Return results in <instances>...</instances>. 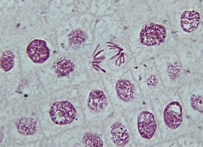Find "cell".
Wrapping results in <instances>:
<instances>
[{"label":"cell","mask_w":203,"mask_h":147,"mask_svg":"<svg viewBox=\"0 0 203 147\" xmlns=\"http://www.w3.org/2000/svg\"><path fill=\"white\" fill-rule=\"evenodd\" d=\"M76 114L75 107L67 101L54 103L51 106L49 111L52 121L59 125L71 123L75 119Z\"/></svg>","instance_id":"1"},{"label":"cell","mask_w":203,"mask_h":147,"mask_svg":"<svg viewBox=\"0 0 203 147\" xmlns=\"http://www.w3.org/2000/svg\"><path fill=\"white\" fill-rule=\"evenodd\" d=\"M166 35V29L162 25L149 23L145 25L141 31L140 41L145 45H158L164 41Z\"/></svg>","instance_id":"2"},{"label":"cell","mask_w":203,"mask_h":147,"mask_svg":"<svg viewBox=\"0 0 203 147\" xmlns=\"http://www.w3.org/2000/svg\"><path fill=\"white\" fill-rule=\"evenodd\" d=\"M26 52L34 62L38 63H44L50 56V51L46 42L39 39L31 41L27 47Z\"/></svg>","instance_id":"3"},{"label":"cell","mask_w":203,"mask_h":147,"mask_svg":"<svg viewBox=\"0 0 203 147\" xmlns=\"http://www.w3.org/2000/svg\"><path fill=\"white\" fill-rule=\"evenodd\" d=\"M138 131L143 138L150 139L153 136L157 125L155 117L151 112L145 111L141 112L137 118Z\"/></svg>","instance_id":"4"},{"label":"cell","mask_w":203,"mask_h":147,"mask_svg":"<svg viewBox=\"0 0 203 147\" xmlns=\"http://www.w3.org/2000/svg\"><path fill=\"white\" fill-rule=\"evenodd\" d=\"M182 109L178 102L173 101L168 104L164 110V121L167 126L172 129L178 128L183 121Z\"/></svg>","instance_id":"5"},{"label":"cell","mask_w":203,"mask_h":147,"mask_svg":"<svg viewBox=\"0 0 203 147\" xmlns=\"http://www.w3.org/2000/svg\"><path fill=\"white\" fill-rule=\"evenodd\" d=\"M200 21L199 12L194 10L185 11L181 17V26L184 31L190 33L197 28Z\"/></svg>","instance_id":"6"},{"label":"cell","mask_w":203,"mask_h":147,"mask_svg":"<svg viewBox=\"0 0 203 147\" xmlns=\"http://www.w3.org/2000/svg\"><path fill=\"white\" fill-rule=\"evenodd\" d=\"M111 139L117 146L123 147L129 142L130 137L128 131L122 124L116 122L111 126Z\"/></svg>","instance_id":"7"},{"label":"cell","mask_w":203,"mask_h":147,"mask_svg":"<svg viewBox=\"0 0 203 147\" xmlns=\"http://www.w3.org/2000/svg\"><path fill=\"white\" fill-rule=\"evenodd\" d=\"M107 98L102 90H95L90 93L87 105L92 110L96 112H100L106 107Z\"/></svg>","instance_id":"8"},{"label":"cell","mask_w":203,"mask_h":147,"mask_svg":"<svg viewBox=\"0 0 203 147\" xmlns=\"http://www.w3.org/2000/svg\"><path fill=\"white\" fill-rule=\"evenodd\" d=\"M116 87L117 95L122 100L127 102L133 99L134 87L129 81L123 79L119 80L116 83Z\"/></svg>","instance_id":"9"},{"label":"cell","mask_w":203,"mask_h":147,"mask_svg":"<svg viewBox=\"0 0 203 147\" xmlns=\"http://www.w3.org/2000/svg\"><path fill=\"white\" fill-rule=\"evenodd\" d=\"M19 133L23 135H30L36 133L38 130L37 121L32 118H23L17 124Z\"/></svg>","instance_id":"10"},{"label":"cell","mask_w":203,"mask_h":147,"mask_svg":"<svg viewBox=\"0 0 203 147\" xmlns=\"http://www.w3.org/2000/svg\"><path fill=\"white\" fill-rule=\"evenodd\" d=\"M53 68L55 72L59 75H68L74 70L73 64L69 60L61 58L55 62Z\"/></svg>","instance_id":"11"},{"label":"cell","mask_w":203,"mask_h":147,"mask_svg":"<svg viewBox=\"0 0 203 147\" xmlns=\"http://www.w3.org/2000/svg\"><path fill=\"white\" fill-rule=\"evenodd\" d=\"M15 55L13 52L7 50L3 53L0 58V67L5 72L11 70L14 66Z\"/></svg>","instance_id":"12"},{"label":"cell","mask_w":203,"mask_h":147,"mask_svg":"<svg viewBox=\"0 0 203 147\" xmlns=\"http://www.w3.org/2000/svg\"><path fill=\"white\" fill-rule=\"evenodd\" d=\"M82 141L85 147H102L103 142L100 137L97 135L87 133L84 135Z\"/></svg>","instance_id":"13"},{"label":"cell","mask_w":203,"mask_h":147,"mask_svg":"<svg viewBox=\"0 0 203 147\" xmlns=\"http://www.w3.org/2000/svg\"><path fill=\"white\" fill-rule=\"evenodd\" d=\"M69 42L70 45L77 47L81 45L84 41V35L81 30H77L72 32L69 35Z\"/></svg>","instance_id":"14"},{"label":"cell","mask_w":203,"mask_h":147,"mask_svg":"<svg viewBox=\"0 0 203 147\" xmlns=\"http://www.w3.org/2000/svg\"><path fill=\"white\" fill-rule=\"evenodd\" d=\"M191 104L193 109L203 112V98L200 96L193 95L191 99Z\"/></svg>","instance_id":"15"},{"label":"cell","mask_w":203,"mask_h":147,"mask_svg":"<svg viewBox=\"0 0 203 147\" xmlns=\"http://www.w3.org/2000/svg\"><path fill=\"white\" fill-rule=\"evenodd\" d=\"M156 79L153 76H152L150 78H149L148 80V84L150 85H152L154 84V83L155 82Z\"/></svg>","instance_id":"16"}]
</instances>
